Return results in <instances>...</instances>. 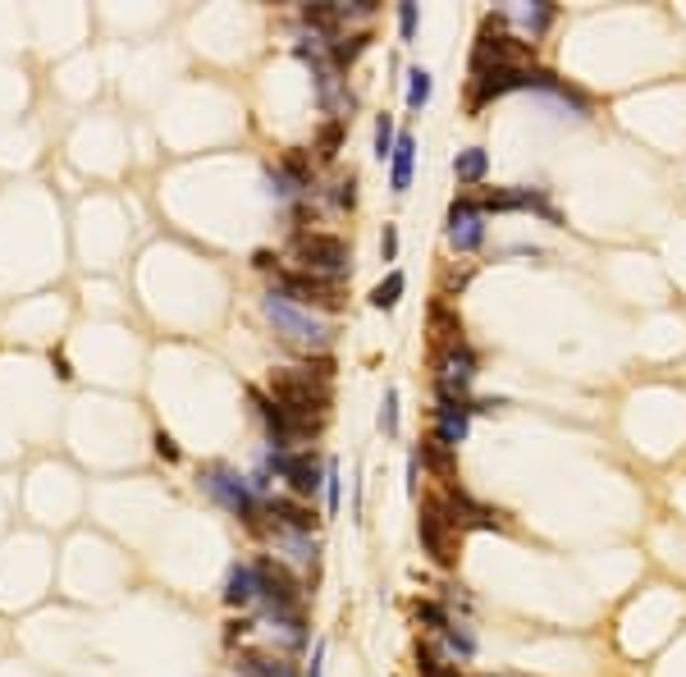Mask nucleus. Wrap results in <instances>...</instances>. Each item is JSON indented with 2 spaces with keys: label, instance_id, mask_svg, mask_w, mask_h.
Here are the masks:
<instances>
[{
  "label": "nucleus",
  "instance_id": "32",
  "mask_svg": "<svg viewBox=\"0 0 686 677\" xmlns=\"http://www.w3.org/2000/svg\"><path fill=\"white\" fill-rule=\"evenodd\" d=\"M151 444H156V453H161L165 463H179V444H174L165 430H156V440H151Z\"/></svg>",
  "mask_w": 686,
  "mask_h": 677
},
{
  "label": "nucleus",
  "instance_id": "27",
  "mask_svg": "<svg viewBox=\"0 0 686 677\" xmlns=\"http://www.w3.org/2000/svg\"><path fill=\"white\" fill-rule=\"evenodd\" d=\"M279 170L289 174L298 188H311V165H307V156H302V151H289V156L279 161Z\"/></svg>",
  "mask_w": 686,
  "mask_h": 677
},
{
  "label": "nucleus",
  "instance_id": "20",
  "mask_svg": "<svg viewBox=\"0 0 686 677\" xmlns=\"http://www.w3.org/2000/svg\"><path fill=\"white\" fill-rule=\"evenodd\" d=\"M403 289H408V280H403V270H389L385 280L371 289V307L376 312H394L398 307V298H403Z\"/></svg>",
  "mask_w": 686,
  "mask_h": 677
},
{
  "label": "nucleus",
  "instance_id": "26",
  "mask_svg": "<svg viewBox=\"0 0 686 677\" xmlns=\"http://www.w3.org/2000/svg\"><path fill=\"white\" fill-rule=\"evenodd\" d=\"M444 641H449V650H453L458 659H472V655H476V636L467 632V627H458V623L444 627Z\"/></svg>",
  "mask_w": 686,
  "mask_h": 677
},
{
  "label": "nucleus",
  "instance_id": "2",
  "mask_svg": "<svg viewBox=\"0 0 686 677\" xmlns=\"http://www.w3.org/2000/svg\"><path fill=\"white\" fill-rule=\"evenodd\" d=\"M261 316L275 325V334L284 344L307 348V353H325V348H330V334H334L330 321H325L321 312H307V307L289 302L279 289H270L266 298H261Z\"/></svg>",
  "mask_w": 686,
  "mask_h": 677
},
{
  "label": "nucleus",
  "instance_id": "12",
  "mask_svg": "<svg viewBox=\"0 0 686 677\" xmlns=\"http://www.w3.org/2000/svg\"><path fill=\"white\" fill-rule=\"evenodd\" d=\"M266 517L275 522L279 531H302V536H311V527H316V513H311L302 499H289V495H270L266 504Z\"/></svg>",
  "mask_w": 686,
  "mask_h": 677
},
{
  "label": "nucleus",
  "instance_id": "34",
  "mask_svg": "<svg viewBox=\"0 0 686 677\" xmlns=\"http://www.w3.org/2000/svg\"><path fill=\"white\" fill-rule=\"evenodd\" d=\"M334 202H339V206H353V202H357V174H348V179L339 183V193H334Z\"/></svg>",
  "mask_w": 686,
  "mask_h": 677
},
{
  "label": "nucleus",
  "instance_id": "10",
  "mask_svg": "<svg viewBox=\"0 0 686 677\" xmlns=\"http://www.w3.org/2000/svg\"><path fill=\"white\" fill-rule=\"evenodd\" d=\"M257 581H261V600H266L270 613H298L302 586L284 568H279L275 559H261L257 563Z\"/></svg>",
  "mask_w": 686,
  "mask_h": 677
},
{
  "label": "nucleus",
  "instance_id": "18",
  "mask_svg": "<svg viewBox=\"0 0 686 677\" xmlns=\"http://www.w3.org/2000/svg\"><path fill=\"white\" fill-rule=\"evenodd\" d=\"M453 453H458V449H449V444H440L435 435H430V440L421 444V463L440 476L444 485H458V476H453Z\"/></svg>",
  "mask_w": 686,
  "mask_h": 677
},
{
  "label": "nucleus",
  "instance_id": "1",
  "mask_svg": "<svg viewBox=\"0 0 686 677\" xmlns=\"http://www.w3.org/2000/svg\"><path fill=\"white\" fill-rule=\"evenodd\" d=\"M270 398H275L293 421H302L307 430L321 435L325 417H330V362H321L316 371H311V366L270 371Z\"/></svg>",
  "mask_w": 686,
  "mask_h": 677
},
{
  "label": "nucleus",
  "instance_id": "6",
  "mask_svg": "<svg viewBox=\"0 0 686 677\" xmlns=\"http://www.w3.org/2000/svg\"><path fill=\"white\" fill-rule=\"evenodd\" d=\"M266 467L289 481L293 499H311L325 485V467L316 463V453H307V449H302V453L298 449H270L266 453Z\"/></svg>",
  "mask_w": 686,
  "mask_h": 677
},
{
  "label": "nucleus",
  "instance_id": "25",
  "mask_svg": "<svg viewBox=\"0 0 686 677\" xmlns=\"http://www.w3.org/2000/svg\"><path fill=\"white\" fill-rule=\"evenodd\" d=\"M266 193L275 197V202H293V197H302L307 188H298V183H293L284 170H266Z\"/></svg>",
  "mask_w": 686,
  "mask_h": 677
},
{
  "label": "nucleus",
  "instance_id": "4",
  "mask_svg": "<svg viewBox=\"0 0 686 677\" xmlns=\"http://www.w3.org/2000/svg\"><path fill=\"white\" fill-rule=\"evenodd\" d=\"M293 257L307 275H321V280H339L353 266V248L339 234H298L293 238Z\"/></svg>",
  "mask_w": 686,
  "mask_h": 677
},
{
  "label": "nucleus",
  "instance_id": "35",
  "mask_svg": "<svg viewBox=\"0 0 686 677\" xmlns=\"http://www.w3.org/2000/svg\"><path fill=\"white\" fill-rule=\"evenodd\" d=\"M325 673V641L311 650V668H307V677H321Z\"/></svg>",
  "mask_w": 686,
  "mask_h": 677
},
{
  "label": "nucleus",
  "instance_id": "36",
  "mask_svg": "<svg viewBox=\"0 0 686 677\" xmlns=\"http://www.w3.org/2000/svg\"><path fill=\"white\" fill-rule=\"evenodd\" d=\"M51 366H55V376H60V380H74V371H69L65 353H51Z\"/></svg>",
  "mask_w": 686,
  "mask_h": 677
},
{
  "label": "nucleus",
  "instance_id": "37",
  "mask_svg": "<svg viewBox=\"0 0 686 677\" xmlns=\"http://www.w3.org/2000/svg\"><path fill=\"white\" fill-rule=\"evenodd\" d=\"M247 632H252V623H243V618H238V623H229L225 641H229V645H234V641H238V636H247Z\"/></svg>",
  "mask_w": 686,
  "mask_h": 677
},
{
  "label": "nucleus",
  "instance_id": "15",
  "mask_svg": "<svg viewBox=\"0 0 686 677\" xmlns=\"http://www.w3.org/2000/svg\"><path fill=\"white\" fill-rule=\"evenodd\" d=\"M412 170H417V138H412V133H398L394 161H389V188H394V193H408Z\"/></svg>",
  "mask_w": 686,
  "mask_h": 677
},
{
  "label": "nucleus",
  "instance_id": "17",
  "mask_svg": "<svg viewBox=\"0 0 686 677\" xmlns=\"http://www.w3.org/2000/svg\"><path fill=\"white\" fill-rule=\"evenodd\" d=\"M504 19L508 23H522V28H526V42H536L549 23H554V5H531V10H526V5H517V10H504Z\"/></svg>",
  "mask_w": 686,
  "mask_h": 677
},
{
  "label": "nucleus",
  "instance_id": "28",
  "mask_svg": "<svg viewBox=\"0 0 686 677\" xmlns=\"http://www.w3.org/2000/svg\"><path fill=\"white\" fill-rule=\"evenodd\" d=\"M339 133H343V119H330L321 129V138H316V156L321 161H334V151H339Z\"/></svg>",
  "mask_w": 686,
  "mask_h": 677
},
{
  "label": "nucleus",
  "instance_id": "3",
  "mask_svg": "<svg viewBox=\"0 0 686 677\" xmlns=\"http://www.w3.org/2000/svg\"><path fill=\"white\" fill-rule=\"evenodd\" d=\"M417 536L421 545H426V554L440 568H453L458 563V549H462V527H458V517L449 513V504L440 499H426L421 504V517H417Z\"/></svg>",
  "mask_w": 686,
  "mask_h": 677
},
{
  "label": "nucleus",
  "instance_id": "16",
  "mask_svg": "<svg viewBox=\"0 0 686 677\" xmlns=\"http://www.w3.org/2000/svg\"><path fill=\"white\" fill-rule=\"evenodd\" d=\"M270 636H279L284 650H302V645H307V623H302V613H270Z\"/></svg>",
  "mask_w": 686,
  "mask_h": 677
},
{
  "label": "nucleus",
  "instance_id": "33",
  "mask_svg": "<svg viewBox=\"0 0 686 677\" xmlns=\"http://www.w3.org/2000/svg\"><path fill=\"white\" fill-rule=\"evenodd\" d=\"M380 257H385V261L398 257V229L394 225H385V234H380Z\"/></svg>",
  "mask_w": 686,
  "mask_h": 677
},
{
  "label": "nucleus",
  "instance_id": "21",
  "mask_svg": "<svg viewBox=\"0 0 686 677\" xmlns=\"http://www.w3.org/2000/svg\"><path fill=\"white\" fill-rule=\"evenodd\" d=\"M275 545L284 549L293 563H311V559H316V540L302 536V531H279L275 527Z\"/></svg>",
  "mask_w": 686,
  "mask_h": 677
},
{
  "label": "nucleus",
  "instance_id": "30",
  "mask_svg": "<svg viewBox=\"0 0 686 677\" xmlns=\"http://www.w3.org/2000/svg\"><path fill=\"white\" fill-rule=\"evenodd\" d=\"M398 33H403V42H412V37H417V5H412V0H403V5H398Z\"/></svg>",
  "mask_w": 686,
  "mask_h": 677
},
{
  "label": "nucleus",
  "instance_id": "8",
  "mask_svg": "<svg viewBox=\"0 0 686 677\" xmlns=\"http://www.w3.org/2000/svg\"><path fill=\"white\" fill-rule=\"evenodd\" d=\"M472 380H476V353L467 344L444 348L440 362H435V389L449 403H476L472 398Z\"/></svg>",
  "mask_w": 686,
  "mask_h": 677
},
{
  "label": "nucleus",
  "instance_id": "31",
  "mask_svg": "<svg viewBox=\"0 0 686 677\" xmlns=\"http://www.w3.org/2000/svg\"><path fill=\"white\" fill-rule=\"evenodd\" d=\"M417 618H421V623H430V627H435V632H444V627L453 623V618L440 609V604H417Z\"/></svg>",
  "mask_w": 686,
  "mask_h": 677
},
{
  "label": "nucleus",
  "instance_id": "7",
  "mask_svg": "<svg viewBox=\"0 0 686 677\" xmlns=\"http://www.w3.org/2000/svg\"><path fill=\"white\" fill-rule=\"evenodd\" d=\"M275 289L307 312H334L339 307V280H321L307 270H275Z\"/></svg>",
  "mask_w": 686,
  "mask_h": 677
},
{
  "label": "nucleus",
  "instance_id": "29",
  "mask_svg": "<svg viewBox=\"0 0 686 677\" xmlns=\"http://www.w3.org/2000/svg\"><path fill=\"white\" fill-rule=\"evenodd\" d=\"M380 430L398 435V389H385V403H380Z\"/></svg>",
  "mask_w": 686,
  "mask_h": 677
},
{
  "label": "nucleus",
  "instance_id": "23",
  "mask_svg": "<svg viewBox=\"0 0 686 677\" xmlns=\"http://www.w3.org/2000/svg\"><path fill=\"white\" fill-rule=\"evenodd\" d=\"M430 92H435V78H430V69H408V106L421 110L430 101Z\"/></svg>",
  "mask_w": 686,
  "mask_h": 677
},
{
  "label": "nucleus",
  "instance_id": "13",
  "mask_svg": "<svg viewBox=\"0 0 686 677\" xmlns=\"http://www.w3.org/2000/svg\"><path fill=\"white\" fill-rule=\"evenodd\" d=\"M238 677H298V664L270 650H238Z\"/></svg>",
  "mask_w": 686,
  "mask_h": 677
},
{
  "label": "nucleus",
  "instance_id": "19",
  "mask_svg": "<svg viewBox=\"0 0 686 677\" xmlns=\"http://www.w3.org/2000/svg\"><path fill=\"white\" fill-rule=\"evenodd\" d=\"M485 170H490L485 147H462L458 156H453V174H458V183H481Z\"/></svg>",
  "mask_w": 686,
  "mask_h": 677
},
{
  "label": "nucleus",
  "instance_id": "14",
  "mask_svg": "<svg viewBox=\"0 0 686 677\" xmlns=\"http://www.w3.org/2000/svg\"><path fill=\"white\" fill-rule=\"evenodd\" d=\"M225 600L234 609H247L252 600H261V581H257V563H234L225 577Z\"/></svg>",
  "mask_w": 686,
  "mask_h": 677
},
{
  "label": "nucleus",
  "instance_id": "24",
  "mask_svg": "<svg viewBox=\"0 0 686 677\" xmlns=\"http://www.w3.org/2000/svg\"><path fill=\"white\" fill-rule=\"evenodd\" d=\"M417 673L421 677H462L458 664H444V659L435 655L430 645H417Z\"/></svg>",
  "mask_w": 686,
  "mask_h": 677
},
{
  "label": "nucleus",
  "instance_id": "22",
  "mask_svg": "<svg viewBox=\"0 0 686 677\" xmlns=\"http://www.w3.org/2000/svg\"><path fill=\"white\" fill-rule=\"evenodd\" d=\"M394 147H398V129H394V115H376V161H394Z\"/></svg>",
  "mask_w": 686,
  "mask_h": 677
},
{
  "label": "nucleus",
  "instance_id": "5",
  "mask_svg": "<svg viewBox=\"0 0 686 677\" xmlns=\"http://www.w3.org/2000/svg\"><path fill=\"white\" fill-rule=\"evenodd\" d=\"M197 481H202V490L215 499L220 508H229V513L238 517V522H247V527L257 531V499H252V485L243 481L238 472H229V467H220V463H211V467H202L197 472Z\"/></svg>",
  "mask_w": 686,
  "mask_h": 677
},
{
  "label": "nucleus",
  "instance_id": "11",
  "mask_svg": "<svg viewBox=\"0 0 686 677\" xmlns=\"http://www.w3.org/2000/svg\"><path fill=\"white\" fill-rule=\"evenodd\" d=\"M476 403H449V398H440L435 403V440L449 444V449H458L462 440H467V421H472Z\"/></svg>",
  "mask_w": 686,
  "mask_h": 677
},
{
  "label": "nucleus",
  "instance_id": "38",
  "mask_svg": "<svg viewBox=\"0 0 686 677\" xmlns=\"http://www.w3.org/2000/svg\"><path fill=\"white\" fill-rule=\"evenodd\" d=\"M408 495H417V458L408 463Z\"/></svg>",
  "mask_w": 686,
  "mask_h": 677
},
{
  "label": "nucleus",
  "instance_id": "9",
  "mask_svg": "<svg viewBox=\"0 0 686 677\" xmlns=\"http://www.w3.org/2000/svg\"><path fill=\"white\" fill-rule=\"evenodd\" d=\"M444 234H449V248L458 252H476L485 243V215L476 211L472 197H458V202L449 206V215H444Z\"/></svg>",
  "mask_w": 686,
  "mask_h": 677
}]
</instances>
